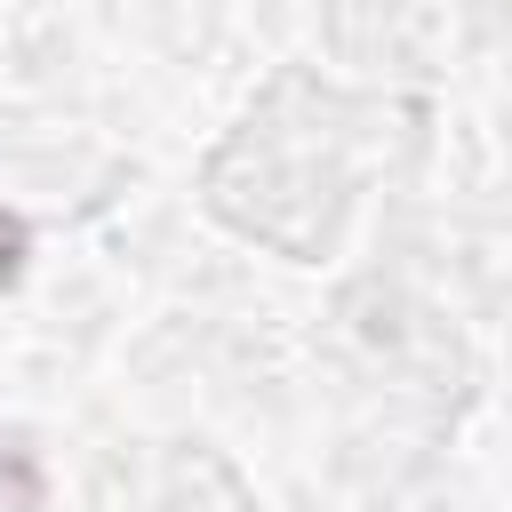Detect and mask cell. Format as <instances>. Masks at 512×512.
Wrapping results in <instances>:
<instances>
[{
	"instance_id": "6da1fadb",
	"label": "cell",
	"mask_w": 512,
	"mask_h": 512,
	"mask_svg": "<svg viewBox=\"0 0 512 512\" xmlns=\"http://www.w3.org/2000/svg\"><path fill=\"white\" fill-rule=\"evenodd\" d=\"M0 512H40V464L32 448H0Z\"/></svg>"
},
{
	"instance_id": "7a4b0ae2",
	"label": "cell",
	"mask_w": 512,
	"mask_h": 512,
	"mask_svg": "<svg viewBox=\"0 0 512 512\" xmlns=\"http://www.w3.org/2000/svg\"><path fill=\"white\" fill-rule=\"evenodd\" d=\"M16 248H24V232H16V216H0V280L16 272Z\"/></svg>"
}]
</instances>
